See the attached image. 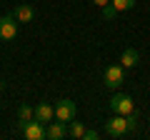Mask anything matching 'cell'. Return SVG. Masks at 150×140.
I'll list each match as a JSON object with an SVG mask.
<instances>
[{"mask_svg": "<svg viewBox=\"0 0 150 140\" xmlns=\"http://www.w3.org/2000/svg\"><path fill=\"white\" fill-rule=\"evenodd\" d=\"M33 115H35V120H38V123L48 125L50 120H55V108L50 105V103H38L35 108H33Z\"/></svg>", "mask_w": 150, "mask_h": 140, "instance_id": "52a82bcc", "label": "cell"}, {"mask_svg": "<svg viewBox=\"0 0 150 140\" xmlns=\"http://www.w3.org/2000/svg\"><path fill=\"white\" fill-rule=\"evenodd\" d=\"M110 5L115 8V13H125L130 8H135V0H110Z\"/></svg>", "mask_w": 150, "mask_h": 140, "instance_id": "4fadbf2b", "label": "cell"}, {"mask_svg": "<svg viewBox=\"0 0 150 140\" xmlns=\"http://www.w3.org/2000/svg\"><path fill=\"white\" fill-rule=\"evenodd\" d=\"M103 83H105V88H110V90H118L125 83V68L123 65H108L105 73H103Z\"/></svg>", "mask_w": 150, "mask_h": 140, "instance_id": "3957f363", "label": "cell"}, {"mask_svg": "<svg viewBox=\"0 0 150 140\" xmlns=\"http://www.w3.org/2000/svg\"><path fill=\"white\" fill-rule=\"evenodd\" d=\"M130 123L125 115H118V113H112V118L105 123V133L110 135V138H125V135L130 133Z\"/></svg>", "mask_w": 150, "mask_h": 140, "instance_id": "6da1fadb", "label": "cell"}, {"mask_svg": "<svg viewBox=\"0 0 150 140\" xmlns=\"http://www.w3.org/2000/svg\"><path fill=\"white\" fill-rule=\"evenodd\" d=\"M35 115H33V108L28 105V103H23L20 108H18V125H23V123H28V120H33Z\"/></svg>", "mask_w": 150, "mask_h": 140, "instance_id": "7c38bea8", "label": "cell"}, {"mask_svg": "<svg viewBox=\"0 0 150 140\" xmlns=\"http://www.w3.org/2000/svg\"><path fill=\"white\" fill-rule=\"evenodd\" d=\"M15 20L18 23H33V18H35V10H33V5H28V3H20V5L15 8Z\"/></svg>", "mask_w": 150, "mask_h": 140, "instance_id": "9c48e42d", "label": "cell"}, {"mask_svg": "<svg viewBox=\"0 0 150 140\" xmlns=\"http://www.w3.org/2000/svg\"><path fill=\"white\" fill-rule=\"evenodd\" d=\"M115 15H118V13H115V8H112L110 3H108V5L103 8V18H105V20H112V18H115Z\"/></svg>", "mask_w": 150, "mask_h": 140, "instance_id": "5bb4252c", "label": "cell"}, {"mask_svg": "<svg viewBox=\"0 0 150 140\" xmlns=\"http://www.w3.org/2000/svg\"><path fill=\"white\" fill-rule=\"evenodd\" d=\"M110 110L112 113H118V115H130V113H138L135 110V103L130 95H125V93H115V95L110 98Z\"/></svg>", "mask_w": 150, "mask_h": 140, "instance_id": "7a4b0ae2", "label": "cell"}, {"mask_svg": "<svg viewBox=\"0 0 150 140\" xmlns=\"http://www.w3.org/2000/svg\"><path fill=\"white\" fill-rule=\"evenodd\" d=\"M83 133H85V125L78 123V120H70L68 123V135L73 140H83Z\"/></svg>", "mask_w": 150, "mask_h": 140, "instance_id": "8fae6325", "label": "cell"}, {"mask_svg": "<svg viewBox=\"0 0 150 140\" xmlns=\"http://www.w3.org/2000/svg\"><path fill=\"white\" fill-rule=\"evenodd\" d=\"M15 35H18L15 15H3L0 18V40H15Z\"/></svg>", "mask_w": 150, "mask_h": 140, "instance_id": "8992f818", "label": "cell"}, {"mask_svg": "<svg viewBox=\"0 0 150 140\" xmlns=\"http://www.w3.org/2000/svg\"><path fill=\"white\" fill-rule=\"evenodd\" d=\"M75 113H78V108H75V103L68 100V98H63V100L55 103V120L70 123V120H75Z\"/></svg>", "mask_w": 150, "mask_h": 140, "instance_id": "277c9868", "label": "cell"}, {"mask_svg": "<svg viewBox=\"0 0 150 140\" xmlns=\"http://www.w3.org/2000/svg\"><path fill=\"white\" fill-rule=\"evenodd\" d=\"M98 138H100L98 130H85V133H83V140H98Z\"/></svg>", "mask_w": 150, "mask_h": 140, "instance_id": "9a60e30c", "label": "cell"}, {"mask_svg": "<svg viewBox=\"0 0 150 140\" xmlns=\"http://www.w3.org/2000/svg\"><path fill=\"white\" fill-rule=\"evenodd\" d=\"M93 3H95V5H98V8H105V5H108V3H110V0H93Z\"/></svg>", "mask_w": 150, "mask_h": 140, "instance_id": "2e32d148", "label": "cell"}, {"mask_svg": "<svg viewBox=\"0 0 150 140\" xmlns=\"http://www.w3.org/2000/svg\"><path fill=\"white\" fill-rule=\"evenodd\" d=\"M138 63H140V53L135 48H125L123 55H120V65L123 68H135Z\"/></svg>", "mask_w": 150, "mask_h": 140, "instance_id": "30bf717a", "label": "cell"}, {"mask_svg": "<svg viewBox=\"0 0 150 140\" xmlns=\"http://www.w3.org/2000/svg\"><path fill=\"white\" fill-rule=\"evenodd\" d=\"M18 128H20L23 138H28V140H45V128H43V123H38L35 118L28 120V123H23V125H18Z\"/></svg>", "mask_w": 150, "mask_h": 140, "instance_id": "5b68a950", "label": "cell"}, {"mask_svg": "<svg viewBox=\"0 0 150 140\" xmlns=\"http://www.w3.org/2000/svg\"><path fill=\"white\" fill-rule=\"evenodd\" d=\"M65 135H68V123H63V120H58V123L50 120L48 128H45V138L48 140H63Z\"/></svg>", "mask_w": 150, "mask_h": 140, "instance_id": "ba28073f", "label": "cell"}]
</instances>
